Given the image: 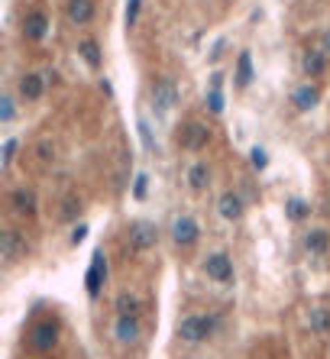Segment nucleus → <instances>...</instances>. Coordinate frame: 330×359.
<instances>
[{
    "mask_svg": "<svg viewBox=\"0 0 330 359\" xmlns=\"http://www.w3.org/2000/svg\"><path fill=\"white\" fill-rule=\"evenodd\" d=\"M214 331H217V314H211V311L185 314L179 321V340L185 347H198L208 337H214Z\"/></svg>",
    "mask_w": 330,
    "mask_h": 359,
    "instance_id": "1",
    "label": "nucleus"
},
{
    "mask_svg": "<svg viewBox=\"0 0 330 359\" xmlns=\"http://www.w3.org/2000/svg\"><path fill=\"white\" fill-rule=\"evenodd\" d=\"M181 101V91H179V81L172 75H159L156 81H152L149 87V107L156 110V117H165L172 114L175 107H179Z\"/></svg>",
    "mask_w": 330,
    "mask_h": 359,
    "instance_id": "2",
    "label": "nucleus"
},
{
    "mask_svg": "<svg viewBox=\"0 0 330 359\" xmlns=\"http://www.w3.org/2000/svg\"><path fill=\"white\" fill-rule=\"evenodd\" d=\"M56 343H58V321H56V317L36 321L33 327H29V333H26V347H29L33 353L46 356V353L56 350Z\"/></svg>",
    "mask_w": 330,
    "mask_h": 359,
    "instance_id": "3",
    "label": "nucleus"
},
{
    "mask_svg": "<svg viewBox=\"0 0 330 359\" xmlns=\"http://www.w3.org/2000/svg\"><path fill=\"white\" fill-rule=\"evenodd\" d=\"M49 91V75L46 72H39V68H29L23 75L17 78V97L19 101H26V104H36L42 101Z\"/></svg>",
    "mask_w": 330,
    "mask_h": 359,
    "instance_id": "4",
    "label": "nucleus"
},
{
    "mask_svg": "<svg viewBox=\"0 0 330 359\" xmlns=\"http://www.w3.org/2000/svg\"><path fill=\"white\" fill-rule=\"evenodd\" d=\"M159 243V227L152 224V220H130L126 224V246H130L133 253H146L152 246Z\"/></svg>",
    "mask_w": 330,
    "mask_h": 359,
    "instance_id": "5",
    "label": "nucleus"
},
{
    "mask_svg": "<svg viewBox=\"0 0 330 359\" xmlns=\"http://www.w3.org/2000/svg\"><path fill=\"white\" fill-rule=\"evenodd\" d=\"M211 136H214V133H211L208 123L188 120V123H181V130H179V146L188 152H201L211 142Z\"/></svg>",
    "mask_w": 330,
    "mask_h": 359,
    "instance_id": "6",
    "label": "nucleus"
},
{
    "mask_svg": "<svg viewBox=\"0 0 330 359\" xmlns=\"http://www.w3.org/2000/svg\"><path fill=\"white\" fill-rule=\"evenodd\" d=\"M201 269H204V275H208L211 282H217V285H230V282H233V259H230L224 249L204 256Z\"/></svg>",
    "mask_w": 330,
    "mask_h": 359,
    "instance_id": "7",
    "label": "nucleus"
},
{
    "mask_svg": "<svg viewBox=\"0 0 330 359\" xmlns=\"http://www.w3.org/2000/svg\"><path fill=\"white\" fill-rule=\"evenodd\" d=\"M172 243L179 246V249H191V246L201 240V227L198 220L191 217V214H179V217L172 220Z\"/></svg>",
    "mask_w": 330,
    "mask_h": 359,
    "instance_id": "8",
    "label": "nucleus"
},
{
    "mask_svg": "<svg viewBox=\"0 0 330 359\" xmlns=\"http://www.w3.org/2000/svg\"><path fill=\"white\" fill-rule=\"evenodd\" d=\"M23 253H26V237H23L19 230H13V227L0 230V262L13 265Z\"/></svg>",
    "mask_w": 330,
    "mask_h": 359,
    "instance_id": "9",
    "label": "nucleus"
},
{
    "mask_svg": "<svg viewBox=\"0 0 330 359\" xmlns=\"http://www.w3.org/2000/svg\"><path fill=\"white\" fill-rule=\"evenodd\" d=\"M19 36L26 42H42L49 36V17L42 10H29L26 17L19 19Z\"/></svg>",
    "mask_w": 330,
    "mask_h": 359,
    "instance_id": "10",
    "label": "nucleus"
},
{
    "mask_svg": "<svg viewBox=\"0 0 330 359\" xmlns=\"http://www.w3.org/2000/svg\"><path fill=\"white\" fill-rule=\"evenodd\" d=\"M10 208L17 217H36L39 214V194L26 185H19V188L10 191Z\"/></svg>",
    "mask_w": 330,
    "mask_h": 359,
    "instance_id": "11",
    "label": "nucleus"
},
{
    "mask_svg": "<svg viewBox=\"0 0 330 359\" xmlns=\"http://www.w3.org/2000/svg\"><path fill=\"white\" fill-rule=\"evenodd\" d=\"M246 214V201L240 191H224L217 198V217L226 220V224H236V220H243Z\"/></svg>",
    "mask_w": 330,
    "mask_h": 359,
    "instance_id": "12",
    "label": "nucleus"
},
{
    "mask_svg": "<svg viewBox=\"0 0 330 359\" xmlns=\"http://www.w3.org/2000/svg\"><path fill=\"white\" fill-rule=\"evenodd\" d=\"M288 101H292V107L298 110V114H311L314 107L321 104V87L314 85V81H304V85L295 87Z\"/></svg>",
    "mask_w": 330,
    "mask_h": 359,
    "instance_id": "13",
    "label": "nucleus"
},
{
    "mask_svg": "<svg viewBox=\"0 0 330 359\" xmlns=\"http://www.w3.org/2000/svg\"><path fill=\"white\" fill-rule=\"evenodd\" d=\"M97 17V3L94 0H65V19L72 26H88Z\"/></svg>",
    "mask_w": 330,
    "mask_h": 359,
    "instance_id": "14",
    "label": "nucleus"
},
{
    "mask_svg": "<svg viewBox=\"0 0 330 359\" xmlns=\"http://www.w3.org/2000/svg\"><path fill=\"white\" fill-rule=\"evenodd\" d=\"M104 278H107V259L104 253L97 249L94 256H91V265H88V275H85V288L91 298H97L101 294V288H104Z\"/></svg>",
    "mask_w": 330,
    "mask_h": 359,
    "instance_id": "15",
    "label": "nucleus"
},
{
    "mask_svg": "<svg viewBox=\"0 0 330 359\" xmlns=\"http://www.w3.org/2000/svg\"><path fill=\"white\" fill-rule=\"evenodd\" d=\"M140 317H123V314H117L113 317V340L120 343V347H133V343L140 340Z\"/></svg>",
    "mask_w": 330,
    "mask_h": 359,
    "instance_id": "16",
    "label": "nucleus"
},
{
    "mask_svg": "<svg viewBox=\"0 0 330 359\" xmlns=\"http://www.w3.org/2000/svg\"><path fill=\"white\" fill-rule=\"evenodd\" d=\"M327 52H324L321 46H311V49H304V56H302V72L308 75V81H314V78H321L324 72H327Z\"/></svg>",
    "mask_w": 330,
    "mask_h": 359,
    "instance_id": "17",
    "label": "nucleus"
},
{
    "mask_svg": "<svg viewBox=\"0 0 330 359\" xmlns=\"http://www.w3.org/2000/svg\"><path fill=\"white\" fill-rule=\"evenodd\" d=\"M185 185H188L195 194H201V191H208L211 185V169L208 162H191L188 169H185Z\"/></svg>",
    "mask_w": 330,
    "mask_h": 359,
    "instance_id": "18",
    "label": "nucleus"
},
{
    "mask_svg": "<svg viewBox=\"0 0 330 359\" xmlns=\"http://www.w3.org/2000/svg\"><path fill=\"white\" fill-rule=\"evenodd\" d=\"M75 49H78V58H81L88 68H94V72H97V68L104 65V52H101V42H97V39H91V36L78 39Z\"/></svg>",
    "mask_w": 330,
    "mask_h": 359,
    "instance_id": "19",
    "label": "nucleus"
},
{
    "mask_svg": "<svg viewBox=\"0 0 330 359\" xmlns=\"http://www.w3.org/2000/svg\"><path fill=\"white\" fill-rule=\"evenodd\" d=\"M253 75H256V68H253V52H249V49H243V52L236 56L233 85H236V87H249V85H253Z\"/></svg>",
    "mask_w": 330,
    "mask_h": 359,
    "instance_id": "20",
    "label": "nucleus"
},
{
    "mask_svg": "<svg viewBox=\"0 0 330 359\" xmlns=\"http://www.w3.org/2000/svg\"><path fill=\"white\" fill-rule=\"evenodd\" d=\"M304 253L308 256H327L330 253V233L324 227H311L304 233Z\"/></svg>",
    "mask_w": 330,
    "mask_h": 359,
    "instance_id": "21",
    "label": "nucleus"
},
{
    "mask_svg": "<svg viewBox=\"0 0 330 359\" xmlns=\"http://www.w3.org/2000/svg\"><path fill=\"white\" fill-rule=\"evenodd\" d=\"M224 75H220V72H214V75H211V87H208V94H204V104H208V110L214 117H220L224 114Z\"/></svg>",
    "mask_w": 330,
    "mask_h": 359,
    "instance_id": "22",
    "label": "nucleus"
},
{
    "mask_svg": "<svg viewBox=\"0 0 330 359\" xmlns=\"http://www.w3.org/2000/svg\"><path fill=\"white\" fill-rule=\"evenodd\" d=\"M113 311L123 314V317H142V301H140V294L120 292L117 298H113Z\"/></svg>",
    "mask_w": 330,
    "mask_h": 359,
    "instance_id": "23",
    "label": "nucleus"
},
{
    "mask_svg": "<svg viewBox=\"0 0 330 359\" xmlns=\"http://www.w3.org/2000/svg\"><path fill=\"white\" fill-rule=\"evenodd\" d=\"M308 327H311V333H330V308H311Z\"/></svg>",
    "mask_w": 330,
    "mask_h": 359,
    "instance_id": "24",
    "label": "nucleus"
},
{
    "mask_svg": "<svg viewBox=\"0 0 330 359\" xmlns=\"http://www.w3.org/2000/svg\"><path fill=\"white\" fill-rule=\"evenodd\" d=\"M285 214H288V220L302 224V220L311 214V208H308V201H302V198H288L285 201Z\"/></svg>",
    "mask_w": 330,
    "mask_h": 359,
    "instance_id": "25",
    "label": "nucleus"
},
{
    "mask_svg": "<svg viewBox=\"0 0 330 359\" xmlns=\"http://www.w3.org/2000/svg\"><path fill=\"white\" fill-rule=\"evenodd\" d=\"M17 120V97L13 91H3L0 94V123H13Z\"/></svg>",
    "mask_w": 330,
    "mask_h": 359,
    "instance_id": "26",
    "label": "nucleus"
},
{
    "mask_svg": "<svg viewBox=\"0 0 330 359\" xmlns=\"http://www.w3.org/2000/svg\"><path fill=\"white\" fill-rule=\"evenodd\" d=\"M78 214H81V201H78V198H65V201H62V208H58V220H62V224L78 220Z\"/></svg>",
    "mask_w": 330,
    "mask_h": 359,
    "instance_id": "27",
    "label": "nucleus"
},
{
    "mask_svg": "<svg viewBox=\"0 0 330 359\" xmlns=\"http://www.w3.org/2000/svg\"><path fill=\"white\" fill-rule=\"evenodd\" d=\"M133 198L136 201L149 198V175L146 172H136V178H133Z\"/></svg>",
    "mask_w": 330,
    "mask_h": 359,
    "instance_id": "28",
    "label": "nucleus"
},
{
    "mask_svg": "<svg viewBox=\"0 0 330 359\" xmlns=\"http://www.w3.org/2000/svg\"><path fill=\"white\" fill-rule=\"evenodd\" d=\"M136 130H140L142 149H146V152L156 149V140H152V130H149V120H146V117H140V120H136Z\"/></svg>",
    "mask_w": 330,
    "mask_h": 359,
    "instance_id": "29",
    "label": "nucleus"
},
{
    "mask_svg": "<svg viewBox=\"0 0 330 359\" xmlns=\"http://www.w3.org/2000/svg\"><path fill=\"white\" fill-rule=\"evenodd\" d=\"M140 10H142V0H126V10H123V23H126V29L136 26V19H140Z\"/></svg>",
    "mask_w": 330,
    "mask_h": 359,
    "instance_id": "30",
    "label": "nucleus"
},
{
    "mask_svg": "<svg viewBox=\"0 0 330 359\" xmlns=\"http://www.w3.org/2000/svg\"><path fill=\"white\" fill-rule=\"evenodd\" d=\"M36 159L42 162V165H49V162H56V142L52 140H42L36 146Z\"/></svg>",
    "mask_w": 330,
    "mask_h": 359,
    "instance_id": "31",
    "label": "nucleus"
},
{
    "mask_svg": "<svg viewBox=\"0 0 330 359\" xmlns=\"http://www.w3.org/2000/svg\"><path fill=\"white\" fill-rule=\"evenodd\" d=\"M249 165H253L256 172H263L265 165H269V152H265L263 146H253V149H249Z\"/></svg>",
    "mask_w": 330,
    "mask_h": 359,
    "instance_id": "32",
    "label": "nucleus"
},
{
    "mask_svg": "<svg viewBox=\"0 0 330 359\" xmlns=\"http://www.w3.org/2000/svg\"><path fill=\"white\" fill-rule=\"evenodd\" d=\"M17 149H19V140H17V136H10V140L3 142V169H10V165H13V159H17Z\"/></svg>",
    "mask_w": 330,
    "mask_h": 359,
    "instance_id": "33",
    "label": "nucleus"
},
{
    "mask_svg": "<svg viewBox=\"0 0 330 359\" xmlns=\"http://www.w3.org/2000/svg\"><path fill=\"white\" fill-rule=\"evenodd\" d=\"M85 237H88V224H78V227L72 230V246H78Z\"/></svg>",
    "mask_w": 330,
    "mask_h": 359,
    "instance_id": "34",
    "label": "nucleus"
},
{
    "mask_svg": "<svg viewBox=\"0 0 330 359\" xmlns=\"http://www.w3.org/2000/svg\"><path fill=\"white\" fill-rule=\"evenodd\" d=\"M321 49H324V52H327V56H330V29H327V33H324V36H321Z\"/></svg>",
    "mask_w": 330,
    "mask_h": 359,
    "instance_id": "35",
    "label": "nucleus"
},
{
    "mask_svg": "<svg viewBox=\"0 0 330 359\" xmlns=\"http://www.w3.org/2000/svg\"><path fill=\"white\" fill-rule=\"evenodd\" d=\"M101 91H104L107 97H113V85H110V81H107V78H104V81H101Z\"/></svg>",
    "mask_w": 330,
    "mask_h": 359,
    "instance_id": "36",
    "label": "nucleus"
}]
</instances>
